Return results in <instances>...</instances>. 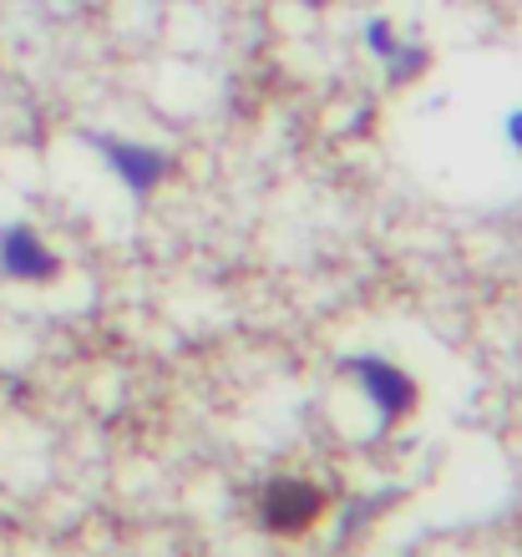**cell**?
I'll return each mask as SVG.
<instances>
[{"mask_svg": "<svg viewBox=\"0 0 522 557\" xmlns=\"http://www.w3.org/2000/svg\"><path fill=\"white\" fill-rule=\"evenodd\" d=\"M345 375L361 385V396L371 400L380 431H391L396 421H406L416 411V381H411L401 366H391L386 355H350Z\"/></svg>", "mask_w": 522, "mask_h": 557, "instance_id": "6da1fadb", "label": "cell"}, {"mask_svg": "<svg viewBox=\"0 0 522 557\" xmlns=\"http://www.w3.org/2000/svg\"><path fill=\"white\" fill-rule=\"evenodd\" d=\"M319 512H325V492L309 482H294V476H279V482L259 486V497H254L259 528L279 532V537H294V532L315 528Z\"/></svg>", "mask_w": 522, "mask_h": 557, "instance_id": "7a4b0ae2", "label": "cell"}, {"mask_svg": "<svg viewBox=\"0 0 522 557\" xmlns=\"http://www.w3.org/2000/svg\"><path fill=\"white\" fill-rule=\"evenodd\" d=\"M92 147L102 152V162L117 173V183L128 193H153L168 177V152H158V147H147V143H128V137H92Z\"/></svg>", "mask_w": 522, "mask_h": 557, "instance_id": "3957f363", "label": "cell"}, {"mask_svg": "<svg viewBox=\"0 0 522 557\" xmlns=\"http://www.w3.org/2000/svg\"><path fill=\"white\" fill-rule=\"evenodd\" d=\"M0 274L21 284H51L61 274V259L41 244L31 223H5L0 228Z\"/></svg>", "mask_w": 522, "mask_h": 557, "instance_id": "277c9868", "label": "cell"}, {"mask_svg": "<svg viewBox=\"0 0 522 557\" xmlns=\"http://www.w3.org/2000/svg\"><path fill=\"white\" fill-rule=\"evenodd\" d=\"M426 46H416V41H401L396 46V57L386 61V76H391V82H411V76H421L426 72Z\"/></svg>", "mask_w": 522, "mask_h": 557, "instance_id": "5b68a950", "label": "cell"}, {"mask_svg": "<svg viewBox=\"0 0 522 557\" xmlns=\"http://www.w3.org/2000/svg\"><path fill=\"white\" fill-rule=\"evenodd\" d=\"M396 46H401V36H396V30L386 26V21H371V26H365V51H371V57H376L380 66H386V61L396 57Z\"/></svg>", "mask_w": 522, "mask_h": 557, "instance_id": "8992f818", "label": "cell"}, {"mask_svg": "<svg viewBox=\"0 0 522 557\" xmlns=\"http://www.w3.org/2000/svg\"><path fill=\"white\" fill-rule=\"evenodd\" d=\"M502 137L512 143V152H522V107H518V112H508V122H502Z\"/></svg>", "mask_w": 522, "mask_h": 557, "instance_id": "52a82bcc", "label": "cell"}]
</instances>
